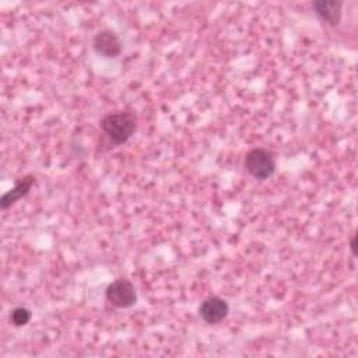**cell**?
I'll return each instance as SVG.
<instances>
[{
    "label": "cell",
    "instance_id": "1",
    "mask_svg": "<svg viewBox=\"0 0 358 358\" xmlns=\"http://www.w3.org/2000/svg\"><path fill=\"white\" fill-rule=\"evenodd\" d=\"M99 126L112 144L122 145L134 134L137 119L134 113L129 110L112 112L101 119Z\"/></svg>",
    "mask_w": 358,
    "mask_h": 358
},
{
    "label": "cell",
    "instance_id": "2",
    "mask_svg": "<svg viewBox=\"0 0 358 358\" xmlns=\"http://www.w3.org/2000/svg\"><path fill=\"white\" fill-rule=\"evenodd\" d=\"M245 168L255 179L266 180L275 172V161L268 150L255 147L245 157Z\"/></svg>",
    "mask_w": 358,
    "mask_h": 358
},
{
    "label": "cell",
    "instance_id": "3",
    "mask_svg": "<svg viewBox=\"0 0 358 358\" xmlns=\"http://www.w3.org/2000/svg\"><path fill=\"white\" fill-rule=\"evenodd\" d=\"M105 296L109 303L119 309L131 308L137 302L134 285L126 278H117L112 281L105 289Z\"/></svg>",
    "mask_w": 358,
    "mask_h": 358
},
{
    "label": "cell",
    "instance_id": "4",
    "mask_svg": "<svg viewBox=\"0 0 358 358\" xmlns=\"http://www.w3.org/2000/svg\"><path fill=\"white\" fill-rule=\"evenodd\" d=\"M122 41L110 29L99 31L92 38V49L102 57L115 59L122 53Z\"/></svg>",
    "mask_w": 358,
    "mask_h": 358
},
{
    "label": "cell",
    "instance_id": "5",
    "mask_svg": "<svg viewBox=\"0 0 358 358\" xmlns=\"http://www.w3.org/2000/svg\"><path fill=\"white\" fill-rule=\"evenodd\" d=\"M228 312H229L228 302L220 296H208L199 306L200 317L208 324L220 323L227 317Z\"/></svg>",
    "mask_w": 358,
    "mask_h": 358
},
{
    "label": "cell",
    "instance_id": "6",
    "mask_svg": "<svg viewBox=\"0 0 358 358\" xmlns=\"http://www.w3.org/2000/svg\"><path fill=\"white\" fill-rule=\"evenodd\" d=\"M315 14L324 21L326 24L336 27L341 21L343 15V3L336 0H316L312 3Z\"/></svg>",
    "mask_w": 358,
    "mask_h": 358
},
{
    "label": "cell",
    "instance_id": "7",
    "mask_svg": "<svg viewBox=\"0 0 358 358\" xmlns=\"http://www.w3.org/2000/svg\"><path fill=\"white\" fill-rule=\"evenodd\" d=\"M35 183V176L34 175H24L21 178H18L14 183V186L6 192L1 199H0V207L1 210H7L8 207H11L15 201H18L21 197L27 196L28 192L31 190V187Z\"/></svg>",
    "mask_w": 358,
    "mask_h": 358
},
{
    "label": "cell",
    "instance_id": "8",
    "mask_svg": "<svg viewBox=\"0 0 358 358\" xmlns=\"http://www.w3.org/2000/svg\"><path fill=\"white\" fill-rule=\"evenodd\" d=\"M32 317V313L28 308L25 306H17L14 308L11 312H10V322L17 326V327H21V326H25Z\"/></svg>",
    "mask_w": 358,
    "mask_h": 358
},
{
    "label": "cell",
    "instance_id": "9",
    "mask_svg": "<svg viewBox=\"0 0 358 358\" xmlns=\"http://www.w3.org/2000/svg\"><path fill=\"white\" fill-rule=\"evenodd\" d=\"M350 249H351V253L352 256H357V235L354 234L351 241H350Z\"/></svg>",
    "mask_w": 358,
    "mask_h": 358
}]
</instances>
